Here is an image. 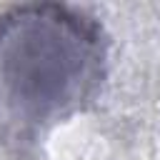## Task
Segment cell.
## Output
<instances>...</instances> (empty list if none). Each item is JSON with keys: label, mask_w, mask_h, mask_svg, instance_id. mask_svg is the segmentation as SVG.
Masks as SVG:
<instances>
[{"label": "cell", "mask_w": 160, "mask_h": 160, "mask_svg": "<svg viewBox=\"0 0 160 160\" xmlns=\"http://www.w3.org/2000/svg\"><path fill=\"white\" fill-rule=\"evenodd\" d=\"M108 42L95 18L68 5L0 15V125L38 135L78 110L105 78Z\"/></svg>", "instance_id": "6da1fadb"}]
</instances>
